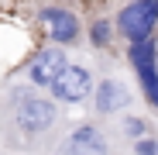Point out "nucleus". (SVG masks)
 <instances>
[{
  "label": "nucleus",
  "instance_id": "20e7f679",
  "mask_svg": "<svg viewBox=\"0 0 158 155\" xmlns=\"http://www.w3.org/2000/svg\"><path fill=\"white\" fill-rule=\"evenodd\" d=\"M93 86H96V72H93L89 62H65L62 72L52 80L48 93L62 107H76V103H86L93 97Z\"/></svg>",
  "mask_w": 158,
  "mask_h": 155
},
{
  "label": "nucleus",
  "instance_id": "6e6552de",
  "mask_svg": "<svg viewBox=\"0 0 158 155\" xmlns=\"http://www.w3.org/2000/svg\"><path fill=\"white\" fill-rule=\"evenodd\" d=\"M65 62H69L65 59V45H48V48H38L31 55V62L24 66V76L35 86H52V80L62 72Z\"/></svg>",
  "mask_w": 158,
  "mask_h": 155
},
{
  "label": "nucleus",
  "instance_id": "423d86ee",
  "mask_svg": "<svg viewBox=\"0 0 158 155\" xmlns=\"http://www.w3.org/2000/svg\"><path fill=\"white\" fill-rule=\"evenodd\" d=\"M93 114L96 117H114V114H124L131 103H134V90L124 76H103V80L93 86Z\"/></svg>",
  "mask_w": 158,
  "mask_h": 155
},
{
  "label": "nucleus",
  "instance_id": "f8f14e48",
  "mask_svg": "<svg viewBox=\"0 0 158 155\" xmlns=\"http://www.w3.org/2000/svg\"><path fill=\"white\" fill-rule=\"evenodd\" d=\"M4 155H21V152H7V148H4Z\"/></svg>",
  "mask_w": 158,
  "mask_h": 155
},
{
  "label": "nucleus",
  "instance_id": "f257e3e1",
  "mask_svg": "<svg viewBox=\"0 0 158 155\" xmlns=\"http://www.w3.org/2000/svg\"><path fill=\"white\" fill-rule=\"evenodd\" d=\"M65 124L62 103L35 83H10L0 93V145L7 152L45 155Z\"/></svg>",
  "mask_w": 158,
  "mask_h": 155
},
{
  "label": "nucleus",
  "instance_id": "9d476101",
  "mask_svg": "<svg viewBox=\"0 0 158 155\" xmlns=\"http://www.w3.org/2000/svg\"><path fill=\"white\" fill-rule=\"evenodd\" d=\"M117 135H124V138H144V135H151V121L148 117H138V114H124L120 117V124H117Z\"/></svg>",
  "mask_w": 158,
  "mask_h": 155
},
{
  "label": "nucleus",
  "instance_id": "7ed1b4c3",
  "mask_svg": "<svg viewBox=\"0 0 158 155\" xmlns=\"http://www.w3.org/2000/svg\"><path fill=\"white\" fill-rule=\"evenodd\" d=\"M127 62L134 69L141 97L148 100L151 110H158V31L127 41Z\"/></svg>",
  "mask_w": 158,
  "mask_h": 155
},
{
  "label": "nucleus",
  "instance_id": "1a4fd4ad",
  "mask_svg": "<svg viewBox=\"0 0 158 155\" xmlns=\"http://www.w3.org/2000/svg\"><path fill=\"white\" fill-rule=\"evenodd\" d=\"M89 45L96 52H110V45H114V21L110 17H96L89 24Z\"/></svg>",
  "mask_w": 158,
  "mask_h": 155
},
{
  "label": "nucleus",
  "instance_id": "9b49d317",
  "mask_svg": "<svg viewBox=\"0 0 158 155\" xmlns=\"http://www.w3.org/2000/svg\"><path fill=\"white\" fill-rule=\"evenodd\" d=\"M131 152H134V155H158V138H151V135L134 138V141H131Z\"/></svg>",
  "mask_w": 158,
  "mask_h": 155
},
{
  "label": "nucleus",
  "instance_id": "0eeeda50",
  "mask_svg": "<svg viewBox=\"0 0 158 155\" xmlns=\"http://www.w3.org/2000/svg\"><path fill=\"white\" fill-rule=\"evenodd\" d=\"M38 21L48 28V38L55 45H79L83 38V24L69 7H38Z\"/></svg>",
  "mask_w": 158,
  "mask_h": 155
},
{
  "label": "nucleus",
  "instance_id": "f03ea898",
  "mask_svg": "<svg viewBox=\"0 0 158 155\" xmlns=\"http://www.w3.org/2000/svg\"><path fill=\"white\" fill-rule=\"evenodd\" d=\"M45 155H117V131L103 127L100 121L65 124Z\"/></svg>",
  "mask_w": 158,
  "mask_h": 155
},
{
  "label": "nucleus",
  "instance_id": "39448f33",
  "mask_svg": "<svg viewBox=\"0 0 158 155\" xmlns=\"http://www.w3.org/2000/svg\"><path fill=\"white\" fill-rule=\"evenodd\" d=\"M114 31L127 41L158 31V0H131L114 17Z\"/></svg>",
  "mask_w": 158,
  "mask_h": 155
}]
</instances>
